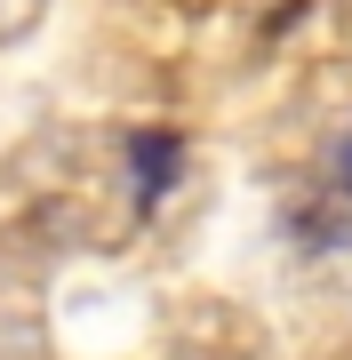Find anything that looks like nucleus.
<instances>
[{
    "label": "nucleus",
    "instance_id": "2",
    "mask_svg": "<svg viewBox=\"0 0 352 360\" xmlns=\"http://www.w3.org/2000/svg\"><path fill=\"white\" fill-rule=\"evenodd\" d=\"M328 184H337V193L352 200V129L337 136V160H328Z\"/></svg>",
    "mask_w": 352,
    "mask_h": 360
},
{
    "label": "nucleus",
    "instance_id": "1",
    "mask_svg": "<svg viewBox=\"0 0 352 360\" xmlns=\"http://www.w3.org/2000/svg\"><path fill=\"white\" fill-rule=\"evenodd\" d=\"M129 176H136V217H152L184 176V136L176 129H136L129 136Z\"/></svg>",
    "mask_w": 352,
    "mask_h": 360
}]
</instances>
